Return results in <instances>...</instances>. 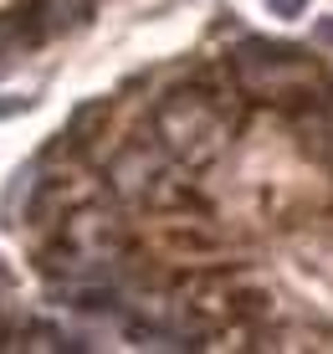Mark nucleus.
<instances>
[{
    "mask_svg": "<svg viewBox=\"0 0 333 354\" xmlns=\"http://www.w3.org/2000/svg\"><path fill=\"white\" fill-rule=\"evenodd\" d=\"M36 267L154 349H333V62L267 36L67 124Z\"/></svg>",
    "mask_w": 333,
    "mask_h": 354,
    "instance_id": "obj_1",
    "label": "nucleus"
},
{
    "mask_svg": "<svg viewBox=\"0 0 333 354\" xmlns=\"http://www.w3.org/2000/svg\"><path fill=\"white\" fill-rule=\"evenodd\" d=\"M21 108H31V97H6V93H0V118L21 113Z\"/></svg>",
    "mask_w": 333,
    "mask_h": 354,
    "instance_id": "obj_4",
    "label": "nucleus"
},
{
    "mask_svg": "<svg viewBox=\"0 0 333 354\" xmlns=\"http://www.w3.org/2000/svg\"><path fill=\"white\" fill-rule=\"evenodd\" d=\"M318 41H333V21H323V26H318Z\"/></svg>",
    "mask_w": 333,
    "mask_h": 354,
    "instance_id": "obj_5",
    "label": "nucleus"
},
{
    "mask_svg": "<svg viewBox=\"0 0 333 354\" xmlns=\"http://www.w3.org/2000/svg\"><path fill=\"white\" fill-rule=\"evenodd\" d=\"M41 165H46V160H31V165H21L16 175H10V185H6V201H0V205H6V221H10V226H16V221H26V216H31V201H36V190L46 185V180H41Z\"/></svg>",
    "mask_w": 333,
    "mask_h": 354,
    "instance_id": "obj_2",
    "label": "nucleus"
},
{
    "mask_svg": "<svg viewBox=\"0 0 333 354\" xmlns=\"http://www.w3.org/2000/svg\"><path fill=\"white\" fill-rule=\"evenodd\" d=\"M267 6H272V16H303L307 0H267Z\"/></svg>",
    "mask_w": 333,
    "mask_h": 354,
    "instance_id": "obj_3",
    "label": "nucleus"
}]
</instances>
